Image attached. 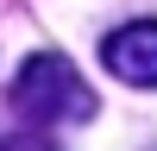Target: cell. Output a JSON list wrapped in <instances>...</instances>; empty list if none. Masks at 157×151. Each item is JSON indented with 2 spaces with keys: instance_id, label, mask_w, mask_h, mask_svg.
<instances>
[{
  "instance_id": "obj_3",
  "label": "cell",
  "mask_w": 157,
  "mask_h": 151,
  "mask_svg": "<svg viewBox=\"0 0 157 151\" xmlns=\"http://www.w3.org/2000/svg\"><path fill=\"white\" fill-rule=\"evenodd\" d=\"M0 151H57V138H50L44 126H32V120H25L19 132H0Z\"/></svg>"
},
{
  "instance_id": "obj_1",
  "label": "cell",
  "mask_w": 157,
  "mask_h": 151,
  "mask_svg": "<svg viewBox=\"0 0 157 151\" xmlns=\"http://www.w3.org/2000/svg\"><path fill=\"white\" fill-rule=\"evenodd\" d=\"M13 107H19V120L32 126H63V120H94V88L82 82V69H75L69 57H57V50H38V57H25V69L13 76Z\"/></svg>"
},
{
  "instance_id": "obj_2",
  "label": "cell",
  "mask_w": 157,
  "mask_h": 151,
  "mask_svg": "<svg viewBox=\"0 0 157 151\" xmlns=\"http://www.w3.org/2000/svg\"><path fill=\"white\" fill-rule=\"evenodd\" d=\"M101 63L126 88H157V19H132L101 38Z\"/></svg>"
}]
</instances>
